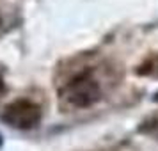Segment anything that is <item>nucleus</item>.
<instances>
[{
	"label": "nucleus",
	"mask_w": 158,
	"mask_h": 151,
	"mask_svg": "<svg viewBox=\"0 0 158 151\" xmlns=\"http://www.w3.org/2000/svg\"><path fill=\"white\" fill-rule=\"evenodd\" d=\"M0 117L7 126H13L16 130H32L41 123L43 110L32 100L20 98L6 105Z\"/></svg>",
	"instance_id": "obj_2"
},
{
	"label": "nucleus",
	"mask_w": 158,
	"mask_h": 151,
	"mask_svg": "<svg viewBox=\"0 0 158 151\" xmlns=\"http://www.w3.org/2000/svg\"><path fill=\"white\" fill-rule=\"evenodd\" d=\"M101 98V87L93 71H84L73 77L60 91L59 103L64 110H82L93 107Z\"/></svg>",
	"instance_id": "obj_1"
},
{
	"label": "nucleus",
	"mask_w": 158,
	"mask_h": 151,
	"mask_svg": "<svg viewBox=\"0 0 158 151\" xmlns=\"http://www.w3.org/2000/svg\"><path fill=\"white\" fill-rule=\"evenodd\" d=\"M4 93H6V84H4V78H2V75H0V98L4 96Z\"/></svg>",
	"instance_id": "obj_3"
},
{
	"label": "nucleus",
	"mask_w": 158,
	"mask_h": 151,
	"mask_svg": "<svg viewBox=\"0 0 158 151\" xmlns=\"http://www.w3.org/2000/svg\"><path fill=\"white\" fill-rule=\"evenodd\" d=\"M0 146H2V137H0Z\"/></svg>",
	"instance_id": "obj_4"
}]
</instances>
